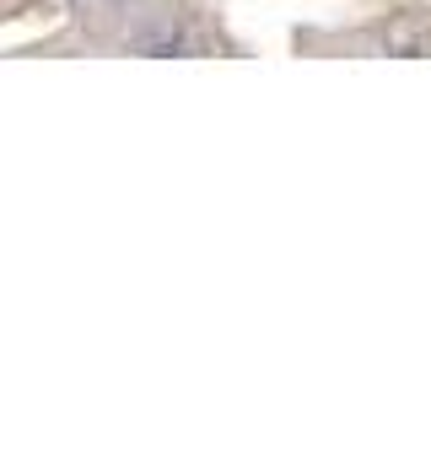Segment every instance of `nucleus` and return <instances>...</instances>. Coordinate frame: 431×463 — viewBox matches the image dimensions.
<instances>
[]
</instances>
